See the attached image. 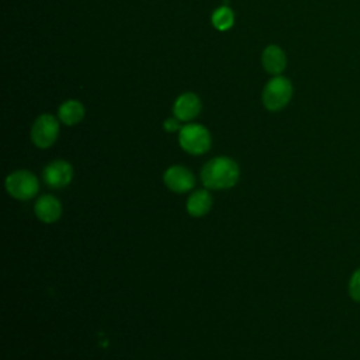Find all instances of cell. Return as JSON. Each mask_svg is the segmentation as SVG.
I'll list each match as a JSON object with an SVG mask.
<instances>
[{"mask_svg":"<svg viewBox=\"0 0 360 360\" xmlns=\"http://www.w3.org/2000/svg\"><path fill=\"white\" fill-rule=\"evenodd\" d=\"M60 120L67 126H76L85 117V107L76 100H68L60 107Z\"/></svg>","mask_w":360,"mask_h":360,"instance_id":"obj_12","label":"cell"},{"mask_svg":"<svg viewBox=\"0 0 360 360\" xmlns=\"http://www.w3.org/2000/svg\"><path fill=\"white\" fill-rule=\"evenodd\" d=\"M239 166L228 156L208 161L201 169V182L208 190H228L239 180Z\"/></svg>","mask_w":360,"mask_h":360,"instance_id":"obj_1","label":"cell"},{"mask_svg":"<svg viewBox=\"0 0 360 360\" xmlns=\"http://www.w3.org/2000/svg\"><path fill=\"white\" fill-rule=\"evenodd\" d=\"M211 22L217 30L225 32L234 25V13L228 6H222L214 12Z\"/></svg>","mask_w":360,"mask_h":360,"instance_id":"obj_13","label":"cell"},{"mask_svg":"<svg viewBox=\"0 0 360 360\" xmlns=\"http://www.w3.org/2000/svg\"><path fill=\"white\" fill-rule=\"evenodd\" d=\"M293 96V86L288 79L276 76L267 82L263 91V105L269 112L283 110Z\"/></svg>","mask_w":360,"mask_h":360,"instance_id":"obj_4","label":"cell"},{"mask_svg":"<svg viewBox=\"0 0 360 360\" xmlns=\"http://www.w3.org/2000/svg\"><path fill=\"white\" fill-rule=\"evenodd\" d=\"M262 62H263L266 72H269L272 75L281 74L287 64L284 51L281 48H279L277 46H269L265 50V53L262 55Z\"/></svg>","mask_w":360,"mask_h":360,"instance_id":"obj_11","label":"cell"},{"mask_svg":"<svg viewBox=\"0 0 360 360\" xmlns=\"http://www.w3.org/2000/svg\"><path fill=\"white\" fill-rule=\"evenodd\" d=\"M165 186L173 193H187L194 187V176L193 173L180 165L171 166L164 173Z\"/></svg>","mask_w":360,"mask_h":360,"instance_id":"obj_6","label":"cell"},{"mask_svg":"<svg viewBox=\"0 0 360 360\" xmlns=\"http://www.w3.org/2000/svg\"><path fill=\"white\" fill-rule=\"evenodd\" d=\"M179 144L190 155H203L211 148V135L200 124H187L180 128Z\"/></svg>","mask_w":360,"mask_h":360,"instance_id":"obj_3","label":"cell"},{"mask_svg":"<svg viewBox=\"0 0 360 360\" xmlns=\"http://www.w3.org/2000/svg\"><path fill=\"white\" fill-rule=\"evenodd\" d=\"M60 135L58 120L51 114L40 116L32 128V141L36 147L46 149L55 144Z\"/></svg>","mask_w":360,"mask_h":360,"instance_id":"obj_5","label":"cell"},{"mask_svg":"<svg viewBox=\"0 0 360 360\" xmlns=\"http://www.w3.org/2000/svg\"><path fill=\"white\" fill-rule=\"evenodd\" d=\"M347 290L350 298L356 302H360V267L352 273Z\"/></svg>","mask_w":360,"mask_h":360,"instance_id":"obj_14","label":"cell"},{"mask_svg":"<svg viewBox=\"0 0 360 360\" xmlns=\"http://www.w3.org/2000/svg\"><path fill=\"white\" fill-rule=\"evenodd\" d=\"M74 179V168L67 161H54L44 169V182L53 189H64Z\"/></svg>","mask_w":360,"mask_h":360,"instance_id":"obj_7","label":"cell"},{"mask_svg":"<svg viewBox=\"0 0 360 360\" xmlns=\"http://www.w3.org/2000/svg\"><path fill=\"white\" fill-rule=\"evenodd\" d=\"M213 207V197L208 190L201 189L192 193L186 201V210L192 217H204Z\"/></svg>","mask_w":360,"mask_h":360,"instance_id":"obj_10","label":"cell"},{"mask_svg":"<svg viewBox=\"0 0 360 360\" xmlns=\"http://www.w3.org/2000/svg\"><path fill=\"white\" fill-rule=\"evenodd\" d=\"M8 193L20 201H29L34 199L40 190L39 179L29 171H16L6 178Z\"/></svg>","mask_w":360,"mask_h":360,"instance_id":"obj_2","label":"cell"},{"mask_svg":"<svg viewBox=\"0 0 360 360\" xmlns=\"http://www.w3.org/2000/svg\"><path fill=\"white\" fill-rule=\"evenodd\" d=\"M179 119H168L166 121H165V124H164V127H165V130L168 131V133H175V131H178L179 128H180V124H179Z\"/></svg>","mask_w":360,"mask_h":360,"instance_id":"obj_15","label":"cell"},{"mask_svg":"<svg viewBox=\"0 0 360 360\" xmlns=\"http://www.w3.org/2000/svg\"><path fill=\"white\" fill-rule=\"evenodd\" d=\"M34 213L41 222L54 224L62 215V204L57 197L51 194H46L36 201Z\"/></svg>","mask_w":360,"mask_h":360,"instance_id":"obj_8","label":"cell"},{"mask_svg":"<svg viewBox=\"0 0 360 360\" xmlns=\"http://www.w3.org/2000/svg\"><path fill=\"white\" fill-rule=\"evenodd\" d=\"M201 102L194 93H185L175 102L173 113L180 121H190L200 114Z\"/></svg>","mask_w":360,"mask_h":360,"instance_id":"obj_9","label":"cell"}]
</instances>
